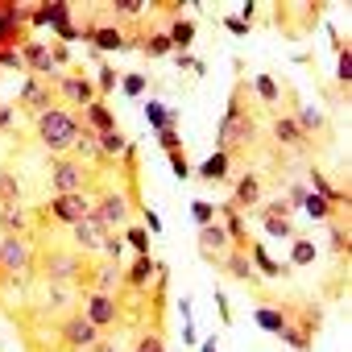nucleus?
Returning a JSON list of instances; mask_svg holds the SVG:
<instances>
[{
    "mask_svg": "<svg viewBox=\"0 0 352 352\" xmlns=\"http://www.w3.org/2000/svg\"><path fill=\"white\" fill-rule=\"evenodd\" d=\"M34 133H38L42 149H50L54 157H67V153L75 149L79 133H83V120H79V112L54 104V108H46L42 116H34Z\"/></svg>",
    "mask_w": 352,
    "mask_h": 352,
    "instance_id": "f257e3e1",
    "label": "nucleus"
},
{
    "mask_svg": "<svg viewBox=\"0 0 352 352\" xmlns=\"http://www.w3.org/2000/svg\"><path fill=\"white\" fill-rule=\"evenodd\" d=\"M253 137H257V120L245 112V83H241V87L232 91V100H228L220 124H216V149L232 157L236 149H249Z\"/></svg>",
    "mask_w": 352,
    "mask_h": 352,
    "instance_id": "f03ea898",
    "label": "nucleus"
},
{
    "mask_svg": "<svg viewBox=\"0 0 352 352\" xmlns=\"http://www.w3.org/2000/svg\"><path fill=\"white\" fill-rule=\"evenodd\" d=\"M87 261H91V257H83L79 249H46L34 270L42 274L46 286H83Z\"/></svg>",
    "mask_w": 352,
    "mask_h": 352,
    "instance_id": "7ed1b4c3",
    "label": "nucleus"
},
{
    "mask_svg": "<svg viewBox=\"0 0 352 352\" xmlns=\"http://www.w3.org/2000/svg\"><path fill=\"white\" fill-rule=\"evenodd\" d=\"M96 183V170L79 157H54L50 162V191L54 195H87Z\"/></svg>",
    "mask_w": 352,
    "mask_h": 352,
    "instance_id": "20e7f679",
    "label": "nucleus"
},
{
    "mask_svg": "<svg viewBox=\"0 0 352 352\" xmlns=\"http://www.w3.org/2000/svg\"><path fill=\"white\" fill-rule=\"evenodd\" d=\"M91 216H96L108 232L129 228V224H133V199H129V191H120V187L100 191V195L91 199Z\"/></svg>",
    "mask_w": 352,
    "mask_h": 352,
    "instance_id": "39448f33",
    "label": "nucleus"
},
{
    "mask_svg": "<svg viewBox=\"0 0 352 352\" xmlns=\"http://www.w3.org/2000/svg\"><path fill=\"white\" fill-rule=\"evenodd\" d=\"M38 265V253L30 236H0V278H30Z\"/></svg>",
    "mask_w": 352,
    "mask_h": 352,
    "instance_id": "423d86ee",
    "label": "nucleus"
},
{
    "mask_svg": "<svg viewBox=\"0 0 352 352\" xmlns=\"http://www.w3.org/2000/svg\"><path fill=\"white\" fill-rule=\"evenodd\" d=\"M100 336H104V331H100L83 311H71L67 319H58V344H63V352H87Z\"/></svg>",
    "mask_w": 352,
    "mask_h": 352,
    "instance_id": "0eeeda50",
    "label": "nucleus"
},
{
    "mask_svg": "<svg viewBox=\"0 0 352 352\" xmlns=\"http://www.w3.org/2000/svg\"><path fill=\"white\" fill-rule=\"evenodd\" d=\"M54 96L63 100V108L83 112L87 104H96V83H91L83 71H67V75H58V79H54Z\"/></svg>",
    "mask_w": 352,
    "mask_h": 352,
    "instance_id": "6e6552de",
    "label": "nucleus"
},
{
    "mask_svg": "<svg viewBox=\"0 0 352 352\" xmlns=\"http://www.w3.org/2000/svg\"><path fill=\"white\" fill-rule=\"evenodd\" d=\"M79 311H83L100 331H112V327L124 319L120 298H116V294H96V290H83V294H79Z\"/></svg>",
    "mask_w": 352,
    "mask_h": 352,
    "instance_id": "1a4fd4ad",
    "label": "nucleus"
},
{
    "mask_svg": "<svg viewBox=\"0 0 352 352\" xmlns=\"http://www.w3.org/2000/svg\"><path fill=\"white\" fill-rule=\"evenodd\" d=\"M124 286V265L120 261H87V274H83V290H96V294H116Z\"/></svg>",
    "mask_w": 352,
    "mask_h": 352,
    "instance_id": "9d476101",
    "label": "nucleus"
},
{
    "mask_svg": "<svg viewBox=\"0 0 352 352\" xmlns=\"http://www.w3.org/2000/svg\"><path fill=\"white\" fill-rule=\"evenodd\" d=\"M54 104H58V96H54V83L25 75L21 91H17V108H21V112H30V116H42V112H46V108H54Z\"/></svg>",
    "mask_w": 352,
    "mask_h": 352,
    "instance_id": "9b49d317",
    "label": "nucleus"
},
{
    "mask_svg": "<svg viewBox=\"0 0 352 352\" xmlns=\"http://www.w3.org/2000/svg\"><path fill=\"white\" fill-rule=\"evenodd\" d=\"M30 30V9L21 5H0V50H17Z\"/></svg>",
    "mask_w": 352,
    "mask_h": 352,
    "instance_id": "f8f14e48",
    "label": "nucleus"
},
{
    "mask_svg": "<svg viewBox=\"0 0 352 352\" xmlns=\"http://www.w3.org/2000/svg\"><path fill=\"white\" fill-rule=\"evenodd\" d=\"M17 54H21V63H25V71L34 75V79H46V83H54L63 71H54V63H50V46H42V42H34V38H25L21 46H17Z\"/></svg>",
    "mask_w": 352,
    "mask_h": 352,
    "instance_id": "ddd939ff",
    "label": "nucleus"
},
{
    "mask_svg": "<svg viewBox=\"0 0 352 352\" xmlns=\"http://www.w3.org/2000/svg\"><path fill=\"white\" fill-rule=\"evenodd\" d=\"M46 216L71 228V224H79L83 216H91V195H54V199L46 204Z\"/></svg>",
    "mask_w": 352,
    "mask_h": 352,
    "instance_id": "4468645a",
    "label": "nucleus"
},
{
    "mask_svg": "<svg viewBox=\"0 0 352 352\" xmlns=\"http://www.w3.org/2000/svg\"><path fill=\"white\" fill-rule=\"evenodd\" d=\"M104 236H108V228H104L96 216H83L79 224H71V241H75V249H79L83 257H100Z\"/></svg>",
    "mask_w": 352,
    "mask_h": 352,
    "instance_id": "2eb2a0df",
    "label": "nucleus"
},
{
    "mask_svg": "<svg viewBox=\"0 0 352 352\" xmlns=\"http://www.w3.org/2000/svg\"><path fill=\"white\" fill-rule=\"evenodd\" d=\"M79 302V286H46V294L38 298V315H71V311H79L75 307Z\"/></svg>",
    "mask_w": 352,
    "mask_h": 352,
    "instance_id": "dca6fc26",
    "label": "nucleus"
},
{
    "mask_svg": "<svg viewBox=\"0 0 352 352\" xmlns=\"http://www.w3.org/2000/svg\"><path fill=\"white\" fill-rule=\"evenodd\" d=\"M232 253V245H228V236H224V228L220 224H208V228H199V257L204 261H212L216 270H220V261Z\"/></svg>",
    "mask_w": 352,
    "mask_h": 352,
    "instance_id": "f3484780",
    "label": "nucleus"
},
{
    "mask_svg": "<svg viewBox=\"0 0 352 352\" xmlns=\"http://www.w3.org/2000/svg\"><path fill=\"white\" fill-rule=\"evenodd\" d=\"M83 42H91L100 54H112V50H129V38L120 25H87L83 30Z\"/></svg>",
    "mask_w": 352,
    "mask_h": 352,
    "instance_id": "a211bd4d",
    "label": "nucleus"
},
{
    "mask_svg": "<svg viewBox=\"0 0 352 352\" xmlns=\"http://www.w3.org/2000/svg\"><path fill=\"white\" fill-rule=\"evenodd\" d=\"M228 208H236L241 216L261 208V179H257V174H241V179H236V191H232V199H228Z\"/></svg>",
    "mask_w": 352,
    "mask_h": 352,
    "instance_id": "6ab92c4d",
    "label": "nucleus"
},
{
    "mask_svg": "<svg viewBox=\"0 0 352 352\" xmlns=\"http://www.w3.org/2000/svg\"><path fill=\"white\" fill-rule=\"evenodd\" d=\"M245 257H249V265H253V274H257V278H286V274H290V265L274 261V257H270V249H265L261 241H249Z\"/></svg>",
    "mask_w": 352,
    "mask_h": 352,
    "instance_id": "aec40b11",
    "label": "nucleus"
},
{
    "mask_svg": "<svg viewBox=\"0 0 352 352\" xmlns=\"http://www.w3.org/2000/svg\"><path fill=\"white\" fill-rule=\"evenodd\" d=\"M79 120H83V129H91L96 137H104V133H116V116L108 112V104H104V100L87 104V108L79 112Z\"/></svg>",
    "mask_w": 352,
    "mask_h": 352,
    "instance_id": "412c9836",
    "label": "nucleus"
},
{
    "mask_svg": "<svg viewBox=\"0 0 352 352\" xmlns=\"http://www.w3.org/2000/svg\"><path fill=\"white\" fill-rule=\"evenodd\" d=\"M220 216H224V224H220V228H224V236H228V245L245 253V249H249V228H245V216H241L236 208H228V204L220 208Z\"/></svg>",
    "mask_w": 352,
    "mask_h": 352,
    "instance_id": "4be33fe9",
    "label": "nucleus"
},
{
    "mask_svg": "<svg viewBox=\"0 0 352 352\" xmlns=\"http://www.w3.org/2000/svg\"><path fill=\"white\" fill-rule=\"evenodd\" d=\"M162 34H166V42H170L174 54H187V46L195 42V21H191V17H174Z\"/></svg>",
    "mask_w": 352,
    "mask_h": 352,
    "instance_id": "5701e85b",
    "label": "nucleus"
},
{
    "mask_svg": "<svg viewBox=\"0 0 352 352\" xmlns=\"http://www.w3.org/2000/svg\"><path fill=\"white\" fill-rule=\"evenodd\" d=\"M195 174H199L204 183H224L228 174H232V157H228V153H220V149H212V153L204 157V166H199Z\"/></svg>",
    "mask_w": 352,
    "mask_h": 352,
    "instance_id": "b1692460",
    "label": "nucleus"
},
{
    "mask_svg": "<svg viewBox=\"0 0 352 352\" xmlns=\"http://www.w3.org/2000/svg\"><path fill=\"white\" fill-rule=\"evenodd\" d=\"M0 232H5V236H30V212L21 204L0 208Z\"/></svg>",
    "mask_w": 352,
    "mask_h": 352,
    "instance_id": "393cba45",
    "label": "nucleus"
},
{
    "mask_svg": "<svg viewBox=\"0 0 352 352\" xmlns=\"http://www.w3.org/2000/svg\"><path fill=\"white\" fill-rule=\"evenodd\" d=\"M67 21H71V5H67V0H54V5H42V9L30 13V25H50V30H58V25H67Z\"/></svg>",
    "mask_w": 352,
    "mask_h": 352,
    "instance_id": "a878e982",
    "label": "nucleus"
},
{
    "mask_svg": "<svg viewBox=\"0 0 352 352\" xmlns=\"http://www.w3.org/2000/svg\"><path fill=\"white\" fill-rule=\"evenodd\" d=\"M274 141H278L282 149H307V145H311V141L298 133L294 116H278V120H274Z\"/></svg>",
    "mask_w": 352,
    "mask_h": 352,
    "instance_id": "bb28decb",
    "label": "nucleus"
},
{
    "mask_svg": "<svg viewBox=\"0 0 352 352\" xmlns=\"http://www.w3.org/2000/svg\"><path fill=\"white\" fill-rule=\"evenodd\" d=\"M149 278H157V261H153V257H137V261L124 270V286H129V290H145Z\"/></svg>",
    "mask_w": 352,
    "mask_h": 352,
    "instance_id": "cd10ccee",
    "label": "nucleus"
},
{
    "mask_svg": "<svg viewBox=\"0 0 352 352\" xmlns=\"http://www.w3.org/2000/svg\"><path fill=\"white\" fill-rule=\"evenodd\" d=\"M145 120H149L153 133H162V129H179V112L166 108L162 100H145Z\"/></svg>",
    "mask_w": 352,
    "mask_h": 352,
    "instance_id": "c85d7f7f",
    "label": "nucleus"
},
{
    "mask_svg": "<svg viewBox=\"0 0 352 352\" xmlns=\"http://www.w3.org/2000/svg\"><path fill=\"white\" fill-rule=\"evenodd\" d=\"M294 124H298V133L311 141L315 133H323L327 129V120H323V112L319 108H311V104H298V112H294Z\"/></svg>",
    "mask_w": 352,
    "mask_h": 352,
    "instance_id": "c756f323",
    "label": "nucleus"
},
{
    "mask_svg": "<svg viewBox=\"0 0 352 352\" xmlns=\"http://www.w3.org/2000/svg\"><path fill=\"white\" fill-rule=\"evenodd\" d=\"M220 270H224L228 278H236V282H249V286L257 282V274H253V265H249V257H245L241 249H232V253L220 261Z\"/></svg>",
    "mask_w": 352,
    "mask_h": 352,
    "instance_id": "7c9ffc66",
    "label": "nucleus"
},
{
    "mask_svg": "<svg viewBox=\"0 0 352 352\" xmlns=\"http://www.w3.org/2000/svg\"><path fill=\"white\" fill-rule=\"evenodd\" d=\"M253 319H257V327H261V331L282 336V331H286V323H290V311H278V307H257V311H253Z\"/></svg>",
    "mask_w": 352,
    "mask_h": 352,
    "instance_id": "2f4dec72",
    "label": "nucleus"
},
{
    "mask_svg": "<svg viewBox=\"0 0 352 352\" xmlns=\"http://www.w3.org/2000/svg\"><path fill=\"white\" fill-rule=\"evenodd\" d=\"M9 204H21V179L0 170V208H9Z\"/></svg>",
    "mask_w": 352,
    "mask_h": 352,
    "instance_id": "473e14b6",
    "label": "nucleus"
},
{
    "mask_svg": "<svg viewBox=\"0 0 352 352\" xmlns=\"http://www.w3.org/2000/svg\"><path fill=\"white\" fill-rule=\"evenodd\" d=\"M253 91H257V100H261V104H270V108L282 100V87H278V79H274V75H257V79H253Z\"/></svg>",
    "mask_w": 352,
    "mask_h": 352,
    "instance_id": "72a5a7b5",
    "label": "nucleus"
},
{
    "mask_svg": "<svg viewBox=\"0 0 352 352\" xmlns=\"http://www.w3.org/2000/svg\"><path fill=\"white\" fill-rule=\"evenodd\" d=\"M124 149H129V141H124V133H120V129L100 137V153H104V162H116V157H124Z\"/></svg>",
    "mask_w": 352,
    "mask_h": 352,
    "instance_id": "f704fd0d",
    "label": "nucleus"
},
{
    "mask_svg": "<svg viewBox=\"0 0 352 352\" xmlns=\"http://www.w3.org/2000/svg\"><path fill=\"white\" fill-rule=\"evenodd\" d=\"M261 228H265V236H274V241H294V236H298L294 224L282 220V216H261Z\"/></svg>",
    "mask_w": 352,
    "mask_h": 352,
    "instance_id": "c9c22d12",
    "label": "nucleus"
},
{
    "mask_svg": "<svg viewBox=\"0 0 352 352\" xmlns=\"http://www.w3.org/2000/svg\"><path fill=\"white\" fill-rule=\"evenodd\" d=\"M302 212H307L311 220H319V224H327V220L336 216V208H331L327 199H319V195H311V191H307V199H302Z\"/></svg>",
    "mask_w": 352,
    "mask_h": 352,
    "instance_id": "e433bc0d",
    "label": "nucleus"
},
{
    "mask_svg": "<svg viewBox=\"0 0 352 352\" xmlns=\"http://www.w3.org/2000/svg\"><path fill=\"white\" fill-rule=\"evenodd\" d=\"M120 241H124V245H133V249H137V257H149V232H145L141 224L120 228Z\"/></svg>",
    "mask_w": 352,
    "mask_h": 352,
    "instance_id": "4c0bfd02",
    "label": "nucleus"
},
{
    "mask_svg": "<svg viewBox=\"0 0 352 352\" xmlns=\"http://www.w3.org/2000/svg\"><path fill=\"white\" fill-rule=\"evenodd\" d=\"M137 46H141V50H145V54H149V58H166V54H174V50H170V42H166V34H162V30H157V34H149V38H141V42H137Z\"/></svg>",
    "mask_w": 352,
    "mask_h": 352,
    "instance_id": "58836bf2",
    "label": "nucleus"
},
{
    "mask_svg": "<svg viewBox=\"0 0 352 352\" xmlns=\"http://www.w3.org/2000/svg\"><path fill=\"white\" fill-rule=\"evenodd\" d=\"M311 261H315V241L294 236V245H290V265H311Z\"/></svg>",
    "mask_w": 352,
    "mask_h": 352,
    "instance_id": "ea45409f",
    "label": "nucleus"
},
{
    "mask_svg": "<svg viewBox=\"0 0 352 352\" xmlns=\"http://www.w3.org/2000/svg\"><path fill=\"white\" fill-rule=\"evenodd\" d=\"M278 340H286V344H290L294 352H311V340H315V336H307L302 327H294V323H286V331H282Z\"/></svg>",
    "mask_w": 352,
    "mask_h": 352,
    "instance_id": "a19ab883",
    "label": "nucleus"
},
{
    "mask_svg": "<svg viewBox=\"0 0 352 352\" xmlns=\"http://www.w3.org/2000/svg\"><path fill=\"white\" fill-rule=\"evenodd\" d=\"M116 83H120V79H116V71H112V67H100V75H96V100L112 96V91H116Z\"/></svg>",
    "mask_w": 352,
    "mask_h": 352,
    "instance_id": "79ce46f5",
    "label": "nucleus"
},
{
    "mask_svg": "<svg viewBox=\"0 0 352 352\" xmlns=\"http://www.w3.org/2000/svg\"><path fill=\"white\" fill-rule=\"evenodd\" d=\"M191 220H195L199 228L216 224V204H208V199H195V204H191Z\"/></svg>",
    "mask_w": 352,
    "mask_h": 352,
    "instance_id": "37998d69",
    "label": "nucleus"
},
{
    "mask_svg": "<svg viewBox=\"0 0 352 352\" xmlns=\"http://www.w3.org/2000/svg\"><path fill=\"white\" fill-rule=\"evenodd\" d=\"M100 257H104V261H120V257H124V241H120V232H108V236H104Z\"/></svg>",
    "mask_w": 352,
    "mask_h": 352,
    "instance_id": "c03bdc74",
    "label": "nucleus"
},
{
    "mask_svg": "<svg viewBox=\"0 0 352 352\" xmlns=\"http://www.w3.org/2000/svg\"><path fill=\"white\" fill-rule=\"evenodd\" d=\"M170 170H174V179H183V183L191 179V174H195V170H191V162H187V149L170 153Z\"/></svg>",
    "mask_w": 352,
    "mask_h": 352,
    "instance_id": "a18cd8bd",
    "label": "nucleus"
},
{
    "mask_svg": "<svg viewBox=\"0 0 352 352\" xmlns=\"http://www.w3.org/2000/svg\"><path fill=\"white\" fill-rule=\"evenodd\" d=\"M145 87H149V83H145V75H124V79H120V91H124L129 100L145 96Z\"/></svg>",
    "mask_w": 352,
    "mask_h": 352,
    "instance_id": "49530a36",
    "label": "nucleus"
},
{
    "mask_svg": "<svg viewBox=\"0 0 352 352\" xmlns=\"http://www.w3.org/2000/svg\"><path fill=\"white\" fill-rule=\"evenodd\" d=\"M157 145H162L166 153H179V149H183V137H179V129H162V133H157Z\"/></svg>",
    "mask_w": 352,
    "mask_h": 352,
    "instance_id": "de8ad7c7",
    "label": "nucleus"
},
{
    "mask_svg": "<svg viewBox=\"0 0 352 352\" xmlns=\"http://www.w3.org/2000/svg\"><path fill=\"white\" fill-rule=\"evenodd\" d=\"M133 352H166V344H162V336H157V331H145V336L133 344Z\"/></svg>",
    "mask_w": 352,
    "mask_h": 352,
    "instance_id": "09e8293b",
    "label": "nucleus"
},
{
    "mask_svg": "<svg viewBox=\"0 0 352 352\" xmlns=\"http://www.w3.org/2000/svg\"><path fill=\"white\" fill-rule=\"evenodd\" d=\"M112 13L116 17H141L145 5H137V0H112Z\"/></svg>",
    "mask_w": 352,
    "mask_h": 352,
    "instance_id": "8fccbe9b",
    "label": "nucleus"
},
{
    "mask_svg": "<svg viewBox=\"0 0 352 352\" xmlns=\"http://www.w3.org/2000/svg\"><path fill=\"white\" fill-rule=\"evenodd\" d=\"M336 79H340V83H352V50H340V63H336Z\"/></svg>",
    "mask_w": 352,
    "mask_h": 352,
    "instance_id": "3c124183",
    "label": "nucleus"
},
{
    "mask_svg": "<svg viewBox=\"0 0 352 352\" xmlns=\"http://www.w3.org/2000/svg\"><path fill=\"white\" fill-rule=\"evenodd\" d=\"M87 352H124V348L116 344V336H112V331H104V336H100V340H96Z\"/></svg>",
    "mask_w": 352,
    "mask_h": 352,
    "instance_id": "603ef678",
    "label": "nucleus"
},
{
    "mask_svg": "<svg viewBox=\"0 0 352 352\" xmlns=\"http://www.w3.org/2000/svg\"><path fill=\"white\" fill-rule=\"evenodd\" d=\"M0 71H25L21 54H17V50H0Z\"/></svg>",
    "mask_w": 352,
    "mask_h": 352,
    "instance_id": "864d4df0",
    "label": "nucleus"
},
{
    "mask_svg": "<svg viewBox=\"0 0 352 352\" xmlns=\"http://www.w3.org/2000/svg\"><path fill=\"white\" fill-rule=\"evenodd\" d=\"M50 63H54V71L71 67V46H50Z\"/></svg>",
    "mask_w": 352,
    "mask_h": 352,
    "instance_id": "5fc2aeb1",
    "label": "nucleus"
},
{
    "mask_svg": "<svg viewBox=\"0 0 352 352\" xmlns=\"http://www.w3.org/2000/svg\"><path fill=\"white\" fill-rule=\"evenodd\" d=\"M174 63H179L183 71H191V75H204V71H208V67H204L199 58H191V54H174Z\"/></svg>",
    "mask_w": 352,
    "mask_h": 352,
    "instance_id": "6e6d98bb",
    "label": "nucleus"
},
{
    "mask_svg": "<svg viewBox=\"0 0 352 352\" xmlns=\"http://www.w3.org/2000/svg\"><path fill=\"white\" fill-rule=\"evenodd\" d=\"M13 120H17V108H13V104H0V133H9Z\"/></svg>",
    "mask_w": 352,
    "mask_h": 352,
    "instance_id": "4d7b16f0",
    "label": "nucleus"
},
{
    "mask_svg": "<svg viewBox=\"0 0 352 352\" xmlns=\"http://www.w3.org/2000/svg\"><path fill=\"white\" fill-rule=\"evenodd\" d=\"M216 307H220V319L232 323V307H228V294H224V290H216Z\"/></svg>",
    "mask_w": 352,
    "mask_h": 352,
    "instance_id": "13d9d810",
    "label": "nucleus"
},
{
    "mask_svg": "<svg viewBox=\"0 0 352 352\" xmlns=\"http://www.w3.org/2000/svg\"><path fill=\"white\" fill-rule=\"evenodd\" d=\"M224 25H228V30H232L236 38H245V34H249V25H245L241 17H224Z\"/></svg>",
    "mask_w": 352,
    "mask_h": 352,
    "instance_id": "bf43d9fd",
    "label": "nucleus"
},
{
    "mask_svg": "<svg viewBox=\"0 0 352 352\" xmlns=\"http://www.w3.org/2000/svg\"><path fill=\"white\" fill-rule=\"evenodd\" d=\"M141 228H145V232H162V220H157V212H149V208H145V224H141Z\"/></svg>",
    "mask_w": 352,
    "mask_h": 352,
    "instance_id": "052dcab7",
    "label": "nucleus"
},
{
    "mask_svg": "<svg viewBox=\"0 0 352 352\" xmlns=\"http://www.w3.org/2000/svg\"><path fill=\"white\" fill-rule=\"evenodd\" d=\"M241 13H245V17H241V21H245V25H249V21H253V17H257V5H249V0H245V9H241Z\"/></svg>",
    "mask_w": 352,
    "mask_h": 352,
    "instance_id": "680f3d73",
    "label": "nucleus"
},
{
    "mask_svg": "<svg viewBox=\"0 0 352 352\" xmlns=\"http://www.w3.org/2000/svg\"><path fill=\"white\" fill-rule=\"evenodd\" d=\"M199 352H220V348H216V340H204V348H199Z\"/></svg>",
    "mask_w": 352,
    "mask_h": 352,
    "instance_id": "e2e57ef3",
    "label": "nucleus"
}]
</instances>
